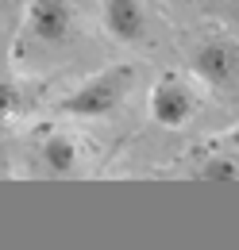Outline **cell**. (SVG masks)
<instances>
[{
    "mask_svg": "<svg viewBox=\"0 0 239 250\" xmlns=\"http://www.w3.org/2000/svg\"><path fill=\"white\" fill-rule=\"evenodd\" d=\"M135 81V69L131 65H112L104 73H93L89 81H81L73 93L62 100V112L66 116H81V120H100L108 112H116L120 100L127 96Z\"/></svg>",
    "mask_w": 239,
    "mask_h": 250,
    "instance_id": "6da1fadb",
    "label": "cell"
},
{
    "mask_svg": "<svg viewBox=\"0 0 239 250\" xmlns=\"http://www.w3.org/2000/svg\"><path fill=\"white\" fill-rule=\"evenodd\" d=\"M27 31L43 42H62L73 31V8L70 0H31L27 8Z\"/></svg>",
    "mask_w": 239,
    "mask_h": 250,
    "instance_id": "7a4b0ae2",
    "label": "cell"
},
{
    "mask_svg": "<svg viewBox=\"0 0 239 250\" xmlns=\"http://www.w3.org/2000/svg\"><path fill=\"white\" fill-rule=\"evenodd\" d=\"M150 116L162 127H185V120L193 116V93L174 77L158 81L150 89Z\"/></svg>",
    "mask_w": 239,
    "mask_h": 250,
    "instance_id": "3957f363",
    "label": "cell"
},
{
    "mask_svg": "<svg viewBox=\"0 0 239 250\" xmlns=\"http://www.w3.org/2000/svg\"><path fill=\"white\" fill-rule=\"evenodd\" d=\"M104 23L120 42H143L147 39V16L139 0H104Z\"/></svg>",
    "mask_w": 239,
    "mask_h": 250,
    "instance_id": "277c9868",
    "label": "cell"
},
{
    "mask_svg": "<svg viewBox=\"0 0 239 250\" xmlns=\"http://www.w3.org/2000/svg\"><path fill=\"white\" fill-rule=\"evenodd\" d=\"M197 73L209 81V85H224L232 73H236V50L228 46V42H205L201 50H197Z\"/></svg>",
    "mask_w": 239,
    "mask_h": 250,
    "instance_id": "5b68a950",
    "label": "cell"
},
{
    "mask_svg": "<svg viewBox=\"0 0 239 250\" xmlns=\"http://www.w3.org/2000/svg\"><path fill=\"white\" fill-rule=\"evenodd\" d=\"M43 162L54 169V173H70L77 166V143L70 135H50L43 143Z\"/></svg>",
    "mask_w": 239,
    "mask_h": 250,
    "instance_id": "8992f818",
    "label": "cell"
},
{
    "mask_svg": "<svg viewBox=\"0 0 239 250\" xmlns=\"http://www.w3.org/2000/svg\"><path fill=\"white\" fill-rule=\"evenodd\" d=\"M201 177L205 181H239V162L228 154H216L201 166Z\"/></svg>",
    "mask_w": 239,
    "mask_h": 250,
    "instance_id": "52a82bcc",
    "label": "cell"
},
{
    "mask_svg": "<svg viewBox=\"0 0 239 250\" xmlns=\"http://www.w3.org/2000/svg\"><path fill=\"white\" fill-rule=\"evenodd\" d=\"M20 108H24V93H20V85H12V81H0V120L16 116Z\"/></svg>",
    "mask_w": 239,
    "mask_h": 250,
    "instance_id": "ba28073f",
    "label": "cell"
}]
</instances>
